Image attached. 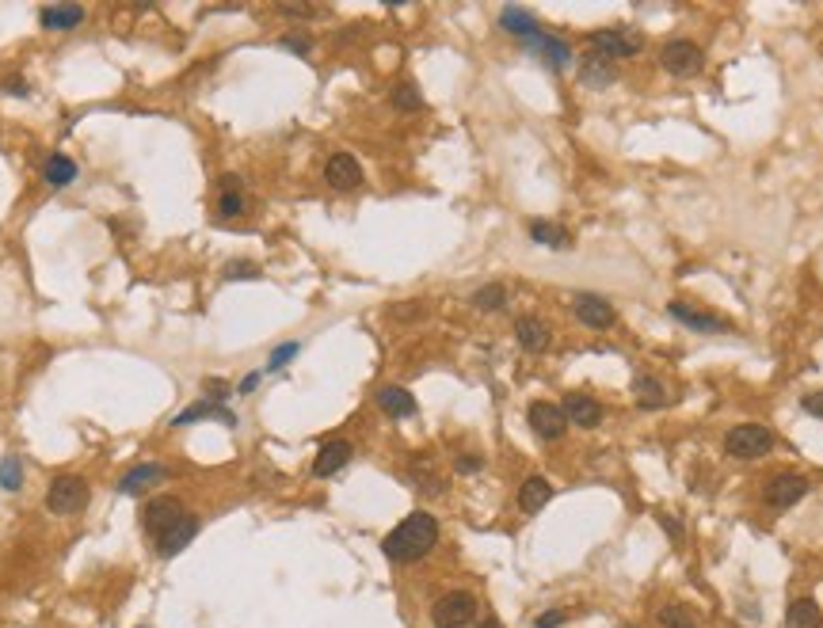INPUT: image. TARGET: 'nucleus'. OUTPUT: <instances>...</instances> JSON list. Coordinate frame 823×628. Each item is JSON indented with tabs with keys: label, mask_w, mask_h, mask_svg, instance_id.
Returning a JSON list of instances; mask_svg holds the SVG:
<instances>
[{
	"label": "nucleus",
	"mask_w": 823,
	"mask_h": 628,
	"mask_svg": "<svg viewBox=\"0 0 823 628\" xmlns=\"http://www.w3.org/2000/svg\"><path fill=\"white\" fill-rule=\"evenodd\" d=\"M785 624L790 628H823V614L812 598H797L790 605V614H785Z\"/></svg>",
	"instance_id": "a878e982"
},
{
	"label": "nucleus",
	"mask_w": 823,
	"mask_h": 628,
	"mask_svg": "<svg viewBox=\"0 0 823 628\" xmlns=\"http://www.w3.org/2000/svg\"><path fill=\"white\" fill-rule=\"evenodd\" d=\"M774 450V434L762 427V423H740L724 434V453L736 461H755Z\"/></svg>",
	"instance_id": "f03ea898"
},
{
	"label": "nucleus",
	"mask_w": 823,
	"mask_h": 628,
	"mask_svg": "<svg viewBox=\"0 0 823 628\" xmlns=\"http://www.w3.org/2000/svg\"><path fill=\"white\" fill-rule=\"evenodd\" d=\"M88 507V484L81 476H58L46 488V510L53 514H77Z\"/></svg>",
	"instance_id": "423d86ee"
},
{
	"label": "nucleus",
	"mask_w": 823,
	"mask_h": 628,
	"mask_svg": "<svg viewBox=\"0 0 823 628\" xmlns=\"http://www.w3.org/2000/svg\"><path fill=\"white\" fill-rule=\"evenodd\" d=\"M431 621L435 628H465L477 621V598L465 595V590H450L431 605Z\"/></svg>",
	"instance_id": "20e7f679"
},
{
	"label": "nucleus",
	"mask_w": 823,
	"mask_h": 628,
	"mask_svg": "<svg viewBox=\"0 0 823 628\" xmlns=\"http://www.w3.org/2000/svg\"><path fill=\"white\" fill-rule=\"evenodd\" d=\"M39 24L46 31H72L77 24H84V8L81 5H53L39 12Z\"/></svg>",
	"instance_id": "aec40b11"
},
{
	"label": "nucleus",
	"mask_w": 823,
	"mask_h": 628,
	"mask_svg": "<svg viewBox=\"0 0 823 628\" xmlns=\"http://www.w3.org/2000/svg\"><path fill=\"white\" fill-rule=\"evenodd\" d=\"M255 385H260V374H248V377L241 381V393H252V389H255Z\"/></svg>",
	"instance_id": "79ce46f5"
},
{
	"label": "nucleus",
	"mask_w": 823,
	"mask_h": 628,
	"mask_svg": "<svg viewBox=\"0 0 823 628\" xmlns=\"http://www.w3.org/2000/svg\"><path fill=\"white\" fill-rule=\"evenodd\" d=\"M20 484H24V461L20 457H5V461H0V488L20 491Z\"/></svg>",
	"instance_id": "7c9ffc66"
},
{
	"label": "nucleus",
	"mask_w": 823,
	"mask_h": 628,
	"mask_svg": "<svg viewBox=\"0 0 823 628\" xmlns=\"http://www.w3.org/2000/svg\"><path fill=\"white\" fill-rule=\"evenodd\" d=\"M530 240H534V244H545V248H557V252L572 244L569 229L553 225V221H534V225H530Z\"/></svg>",
	"instance_id": "393cba45"
},
{
	"label": "nucleus",
	"mask_w": 823,
	"mask_h": 628,
	"mask_svg": "<svg viewBox=\"0 0 823 628\" xmlns=\"http://www.w3.org/2000/svg\"><path fill=\"white\" fill-rule=\"evenodd\" d=\"M324 179L336 191H355V187H362V168L351 153H332L324 164Z\"/></svg>",
	"instance_id": "1a4fd4ad"
},
{
	"label": "nucleus",
	"mask_w": 823,
	"mask_h": 628,
	"mask_svg": "<svg viewBox=\"0 0 823 628\" xmlns=\"http://www.w3.org/2000/svg\"><path fill=\"white\" fill-rule=\"evenodd\" d=\"M43 176H46V183H50V187H69V183L77 179V164H72L69 157H62V153H53V157L46 160Z\"/></svg>",
	"instance_id": "cd10ccee"
},
{
	"label": "nucleus",
	"mask_w": 823,
	"mask_h": 628,
	"mask_svg": "<svg viewBox=\"0 0 823 628\" xmlns=\"http://www.w3.org/2000/svg\"><path fill=\"white\" fill-rule=\"evenodd\" d=\"M183 514V507H179V499H172V495H160V499H153L149 507H145V514H141V526H145V533H149V538H157V533H164L168 529L176 519Z\"/></svg>",
	"instance_id": "4468645a"
},
{
	"label": "nucleus",
	"mask_w": 823,
	"mask_h": 628,
	"mask_svg": "<svg viewBox=\"0 0 823 628\" xmlns=\"http://www.w3.org/2000/svg\"><path fill=\"white\" fill-rule=\"evenodd\" d=\"M157 480H164V469L160 465H138V469H130V472L119 480V491L122 495H141L145 488H153Z\"/></svg>",
	"instance_id": "5701e85b"
},
{
	"label": "nucleus",
	"mask_w": 823,
	"mask_h": 628,
	"mask_svg": "<svg viewBox=\"0 0 823 628\" xmlns=\"http://www.w3.org/2000/svg\"><path fill=\"white\" fill-rule=\"evenodd\" d=\"M526 46L538 53V58L553 69V72H560V69H569V62H572V46L564 43V39H553V34H545V31H538V34H530L526 39Z\"/></svg>",
	"instance_id": "9b49d317"
},
{
	"label": "nucleus",
	"mask_w": 823,
	"mask_h": 628,
	"mask_svg": "<svg viewBox=\"0 0 823 628\" xmlns=\"http://www.w3.org/2000/svg\"><path fill=\"white\" fill-rule=\"evenodd\" d=\"M454 469H457V472H481V469H484V461H481L477 453H462V457L454 461Z\"/></svg>",
	"instance_id": "c9c22d12"
},
{
	"label": "nucleus",
	"mask_w": 823,
	"mask_h": 628,
	"mask_svg": "<svg viewBox=\"0 0 823 628\" xmlns=\"http://www.w3.org/2000/svg\"><path fill=\"white\" fill-rule=\"evenodd\" d=\"M515 339L522 350H530V355H541V350L549 347V339H553V331H549L545 320L538 317H519L515 320Z\"/></svg>",
	"instance_id": "f3484780"
},
{
	"label": "nucleus",
	"mask_w": 823,
	"mask_h": 628,
	"mask_svg": "<svg viewBox=\"0 0 823 628\" xmlns=\"http://www.w3.org/2000/svg\"><path fill=\"white\" fill-rule=\"evenodd\" d=\"M660 628H698L694 614L686 605H664L660 609Z\"/></svg>",
	"instance_id": "2f4dec72"
},
{
	"label": "nucleus",
	"mask_w": 823,
	"mask_h": 628,
	"mask_svg": "<svg viewBox=\"0 0 823 628\" xmlns=\"http://www.w3.org/2000/svg\"><path fill=\"white\" fill-rule=\"evenodd\" d=\"M809 476H797V472H778L770 484H766V503H770L774 510H790L797 507L804 495H809Z\"/></svg>",
	"instance_id": "0eeeda50"
},
{
	"label": "nucleus",
	"mask_w": 823,
	"mask_h": 628,
	"mask_svg": "<svg viewBox=\"0 0 823 628\" xmlns=\"http://www.w3.org/2000/svg\"><path fill=\"white\" fill-rule=\"evenodd\" d=\"M660 65H664V72H671L675 81H686V77H698V72H702L705 53H702L698 43L679 39V43H667V46H664Z\"/></svg>",
	"instance_id": "39448f33"
},
{
	"label": "nucleus",
	"mask_w": 823,
	"mask_h": 628,
	"mask_svg": "<svg viewBox=\"0 0 823 628\" xmlns=\"http://www.w3.org/2000/svg\"><path fill=\"white\" fill-rule=\"evenodd\" d=\"M500 27H503V31H511V34H515V39H522V43L530 39V34H538V31H541L534 15L522 12V8H503V12H500Z\"/></svg>",
	"instance_id": "b1692460"
},
{
	"label": "nucleus",
	"mask_w": 823,
	"mask_h": 628,
	"mask_svg": "<svg viewBox=\"0 0 823 628\" xmlns=\"http://www.w3.org/2000/svg\"><path fill=\"white\" fill-rule=\"evenodd\" d=\"M633 396H636V404L640 408H667V404L675 400L671 393H667V385L664 381H656V377H636L633 381Z\"/></svg>",
	"instance_id": "4be33fe9"
},
{
	"label": "nucleus",
	"mask_w": 823,
	"mask_h": 628,
	"mask_svg": "<svg viewBox=\"0 0 823 628\" xmlns=\"http://www.w3.org/2000/svg\"><path fill=\"white\" fill-rule=\"evenodd\" d=\"M473 305H477L481 312H500L507 305V290L500 282H492V286H481L477 293H473Z\"/></svg>",
	"instance_id": "c756f323"
},
{
	"label": "nucleus",
	"mask_w": 823,
	"mask_h": 628,
	"mask_svg": "<svg viewBox=\"0 0 823 628\" xmlns=\"http://www.w3.org/2000/svg\"><path fill=\"white\" fill-rule=\"evenodd\" d=\"M549 499H553V484H549L545 476H530V480H522V488H519V507L526 510V514H538Z\"/></svg>",
	"instance_id": "6ab92c4d"
},
{
	"label": "nucleus",
	"mask_w": 823,
	"mask_h": 628,
	"mask_svg": "<svg viewBox=\"0 0 823 628\" xmlns=\"http://www.w3.org/2000/svg\"><path fill=\"white\" fill-rule=\"evenodd\" d=\"M351 442H343V438H336V442H328V446H321V453H317V461H313V476H321V480H328V476H336L347 461H351Z\"/></svg>",
	"instance_id": "dca6fc26"
},
{
	"label": "nucleus",
	"mask_w": 823,
	"mask_h": 628,
	"mask_svg": "<svg viewBox=\"0 0 823 628\" xmlns=\"http://www.w3.org/2000/svg\"><path fill=\"white\" fill-rule=\"evenodd\" d=\"M5 88L12 91V96H27V84H20V81H8Z\"/></svg>",
	"instance_id": "37998d69"
},
{
	"label": "nucleus",
	"mask_w": 823,
	"mask_h": 628,
	"mask_svg": "<svg viewBox=\"0 0 823 628\" xmlns=\"http://www.w3.org/2000/svg\"><path fill=\"white\" fill-rule=\"evenodd\" d=\"M435 545H438V519H431L427 510H412L408 519L381 541V552H386L393 564H416V560H424Z\"/></svg>",
	"instance_id": "f257e3e1"
},
{
	"label": "nucleus",
	"mask_w": 823,
	"mask_h": 628,
	"mask_svg": "<svg viewBox=\"0 0 823 628\" xmlns=\"http://www.w3.org/2000/svg\"><path fill=\"white\" fill-rule=\"evenodd\" d=\"M572 312H576V320L588 324V328H610L614 324V305L607 298H598V293H579L572 301Z\"/></svg>",
	"instance_id": "ddd939ff"
},
{
	"label": "nucleus",
	"mask_w": 823,
	"mask_h": 628,
	"mask_svg": "<svg viewBox=\"0 0 823 628\" xmlns=\"http://www.w3.org/2000/svg\"><path fill=\"white\" fill-rule=\"evenodd\" d=\"M588 43H591V53H598V58H607V62H617V58H633V53H640L645 34L633 31V27H602Z\"/></svg>",
	"instance_id": "7ed1b4c3"
},
{
	"label": "nucleus",
	"mask_w": 823,
	"mask_h": 628,
	"mask_svg": "<svg viewBox=\"0 0 823 628\" xmlns=\"http://www.w3.org/2000/svg\"><path fill=\"white\" fill-rule=\"evenodd\" d=\"M195 533H198V519H195V514L183 510L168 529L157 533V538H153V541H157V552H160V557H176L179 548H187V541L195 538Z\"/></svg>",
	"instance_id": "9d476101"
},
{
	"label": "nucleus",
	"mask_w": 823,
	"mask_h": 628,
	"mask_svg": "<svg viewBox=\"0 0 823 628\" xmlns=\"http://www.w3.org/2000/svg\"><path fill=\"white\" fill-rule=\"evenodd\" d=\"M626 628H633V624H626Z\"/></svg>",
	"instance_id": "c03bdc74"
},
{
	"label": "nucleus",
	"mask_w": 823,
	"mask_h": 628,
	"mask_svg": "<svg viewBox=\"0 0 823 628\" xmlns=\"http://www.w3.org/2000/svg\"><path fill=\"white\" fill-rule=\"evenodd\" d=\"M217 214H222V217H236V214H244L241 179H236V176H225V179H222V198H217Z\"/></svg>",
	"instance_id": "c85d7f7f"
},
{
	"label": "nucleus",
	"mask_w": 823,
	"mask_h": 628,
	"mask_svg": "<svg viewBox=\"0 0 823 628\" xmlns=\"http://www.w3.org/2000/svg\"><path fill=\"white\" fill-rule=\"evenodd\" d=\"M301 355V347L298 343H282V347H274L271 350V358H267V369H271V374H279V369L290 362V358H298Z\"/></svg>",
	"instance_id": "72a5a7b5"
},
{
	"label": "nucleus",
	"mask_w": 823,
	"mask_h": 628,
	"mask_svg": "<svg viewBox=\"0 0 823 628\" xmlns=\"http://www.w3.org/2000/svg\"><path fill=\"white\" fill-rule=\"evenodd\" d=\"M282 15H317V8H305V5H279Z\"/></svg>",
	"instance_id": "ea45409f"
},
{
	"label": "nucleus",
	"mask_w": 823,
	"mask_h": 628,
	"mask_svg": "<svg viewBox=\"0 0 823 628\" xmlns=\"http://www.w3.org/2000/svg\"><path fill=\"white\" fill-rule=\"evenodd\" d=\"M225 279H260V267H255V263H229Z\"/></svg>",
	"instance_id": "f704fd0d"
},
{
	"label": "nucleus",
	"mask_w": 823,
	"mask_h": 628,
	"mask_svg": "<svg viewBox=\"0 0 823 628\" xmlns=\"http://www.w3.org/2000/svg\"><path fill=\"white\" fill-rule=\"evenodd\" d=\"M195 419H222V423H229V427H233V415L222 408V404H214V400H203V404H191V408L187 412H183V415H176L172 419V427H183V423H195Z\"/></svg>",
	"instance_id": "bb28decb"
},
{
	"label": "nucleus",
	"mask_w": 823,
	"mask_h": 628,
	"mask_svg": "<svg viewBox=\"0 0 823 628\" xmlns=\"http://www.w3.org/2000/svg\"><path fill=\"white\" fill-rule=\"evenodd\" d=\"M564 419L572 423V427H583V431H591L602 423V404L588 393H572V396H564Z\"/></svg>",
	"instance_id": "f8f14e48"
},
{
	"label": "nucleus",
	"mask_w": 823,
	"mask_h": 628,
	"mask_svg": "<svg viewBox=\"0 0 823 628\" xmlns=\"http://www.w3.org/2000/svg\"><path fill=\"white\" fill-rule=\"evenodd\" d=\"M282 46L294 50V53H309V39H294V34H290V39H282Z\"/></svg>",
	"instance_id": "a19ab883"
},
{
	"label": "nucleus",
	"mask_w": 823,
	"mask_h": 628,
	"mask_svg": "<svg viewBox=\"0 0 823 628\" xmlns=\"http://www.w3.org/2000/svg\"><path fill=\"white\" fill-rule=\"evenodd\" d=\"M579 81L588 84V88H607V84L617 81V69H614V62L598 58V53H588L583 65H579Z\"/></svg>",
	"instance_id": "412c9836"
},
{
	"label": "nucleus",
	"mask_w": 823,
	"mask_h": 628,
	"mask_svg": "<svg viewBox=\"0 0 823 628\" xmlns=\"http://www.w3.org/2000/svg\"><path fill=\"white\" fill-rule=\"evenodd\" d=\"M660 522H664V529L671 533V538H675V541H683V538H686V533H683V522H679V519H675V522H671V514H664V519H660Z\"/></svg>",
	"instance_id": "58836bf2"
},
{
	"label": "nucleus",
	"mask_w": 823,
	"mask_h": 628,
	"mask_svg": "<svg viewBox=\"0 0 823 628\" xmlns=\"http://www.w3.org/2000/svg\"><path fill=\"white\" fill-rule=\"evenodd\" d=\"M800 408L809 412V415H816V419H823V393H809L800 400Z\"/></svg>",
	"instance_id": "e433bc0d"
},
{
	"label": "nucleus",
	"mask_w": 823,
	"mask_h": 628,
	"mask_svg": "<svg viewBox=\"0 0 823 628\" xmlns=\"http://www.w3.org/2000/svg\"><path fill=\"white\" fill-rule=\"evenodd\" d=\"M667 312H671V320H679V324H686L694 331H728V320L713 317V312H705V309H694L690 301H671Z\"/></svg>",
	"instance_id": "2eb2a0df"
},
{
	"label": "nucleus",
	"mask_w": 823,
	"mask_h": 628,
	"mask_svg": "<svg viewBox=\"0 0 823 628\" xmlns=\"http://www.w3.org/2000/svg\"><path fill=\"white\" fill-rule=\"evenodd\" d=\"M526 419H530V427H534V434L541 442H557V438H564V431H569V419H564V412L557 408V404H549V400H534V404H530Z\"/></svg>",
	"instance_id": "6e6552de"
},
{
	"label": "nucleus",
	"mask_w": 823,
	"mask_h": 628,
	"mask_svg": "<svg viewBox=\"0 0 823 628\" xmlns=\"http://www.w3.org/2000/svg\"><path fill=\"white\" fill-rule=\"evenodd\" d=\"M378 408L393 419H408L416 415V396L408 389H400V385H386V389H378Z\"/></svg>",
	"instance_id": "a211bd4d"
},
{
	"label": "nucleus",
	"mask_w": 823,
	"mask_h": 628,
	"mask_svg": "<svg viewBox=\"0 0 823 628\" xmlns=\"http://www.w3.org/2000/svg\"><path fill=\"white\" fill-rule=\"evenodd\" d=\"M569 621V614H564V609H557V614H541L538 617V628H557V624H564Z\"/></svg>",
	"instance_id": "4c0bfd02"
},
{
	"label": "nucleus",
	"mask_w": 823,
	"mask_h": 628,
	"mask_svg": "<svg viewBox=\"0 0 823 628\" xmlns=\"http://www.w3.org/2000/svg\"><path fill=\"white\" fill-rule=\"evenodd\" d=\"M393 107L397 110H424V96H419L412 84H400V88H393Z\"/></svg>",
	"instance_id": "473e14b6"
}]
</instances>
